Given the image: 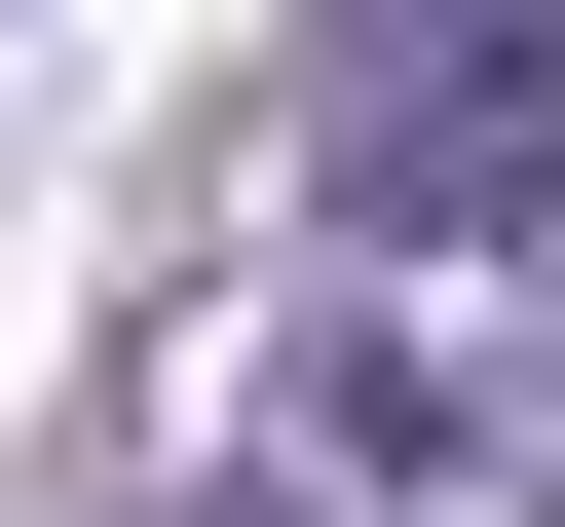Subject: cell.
Listing matches in <instances>:
<instances>
[{"mask_svg":"<svg viewBox=\"0 0 565 527\" xmlns=\"http://www.w3.org/2000/svg\"><path fill=\"white\" fill-rule=\"evenodd\" d=\"M377 226L415 264H490V226H565V0H377Z\"/></svg>","mask_w":565,"mask_h":527,"instance_id":"1","label":"cell"}]
</instances>
